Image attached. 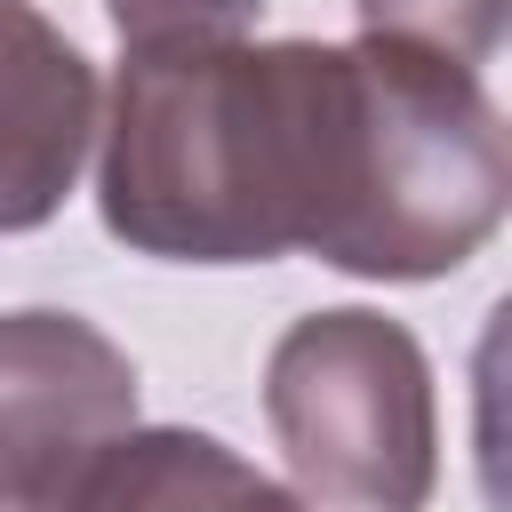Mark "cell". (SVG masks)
I'll list each match as a JSON object with an SVG mask.
<instances>
[{"instance_id": "obj_2", "label": "cell", "mask_w": 512, "mask_h": 512, "mask_svg": "<svg viewBox=\"0 0 512 512\" xmlns=\"http://www.w3.org/2000/svg\"><path fill=\"white\" fill-rule=\"evenodd\" d=\"M264 416L320 504L424 512L432 496V368L384 312H312L272 344Z\"/></svg>"}, {"instance_id": "obj_1", "label": "cell", "mask_w": 512, "mask_h": 512, "mask_svg": "<svg viewBox=\"0 0 512 512\" xmlns=\"http://www.w3.org/2000/svg\"><path fill=\"white\" fill-rule=\"evenodd\" d=\"M504 112L416 40L128 48L96 128L104 224L176 264L320 256L368 280L456 272L504 216Z\"/></svg>"}, {"instance_id": "obj_5", "label": "cell", "mask_w": 512, "mask_h": 512, "mask_svg": "<svg viewBox=\"0 0 512 512\" xmlns=\"http://www.w3.org/2000/svg\"><path fill=\"white\" fill-rule=\"evenodd\" d=\"M64 512H312L216 432H120Z\"/></svg>"}, {"instance_id": "obj_4", "label": "cell", "mask_w": 512, "mask_h": 512, "mask_svg": "<svg viewBox=\"0 0 512 512\" xmlns=\"http://www.w3.org/2000/svg\"><path fill=\"white\" fill-rule=\"evenodd\" d=\"M88 144H96L88 56L32 0H0V232L48 224Z\"/></svg>"}, {"instance_id": "obj_3", "label": "cell", "mask_w": 512, "mask_h": 512, "mask_svg": "<svg viewBox=\"0 0 512 512\" xmlns=\"http://www.w3.org/2000/svg\"><path fill=\"white\" fill-rule=\"evenodd\" d=\"M120 432H136L128 352L80 312H0V504L64 512Z\"/></svg>"}, {"instance_id": "obj_6", "label": "cell", "mask_w": 512, "mask_h": 512, "mask_svg": "<svg viewBox=\"0 0 512 512\" xmlns=\"http://www.w3.org/2000/svg\"><path fill=\"white\" fill-rule=\"evenodd\" d=\"M360 32H384V40H416L432 56H456V64H488L496 56V32H504V0H360Z\"/></svg>"}, {"instance_id": "obj_7", "label": "cell", "mask_w": 512, "mask_h": 512, "mask_svg": "<svg viewBox=\"0 0 512 512\" xmlns=\"http://www.w3.org/2000/svg\"><path fill=\"white\" fill-rule=\"evenodd\" d=\"M128 48H168V40H240V24L264 0H104Z\"/></svg>"}]
</instances>
